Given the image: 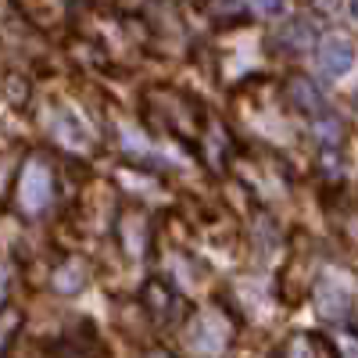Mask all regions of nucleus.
Returning a JSON list of instances; mask_svg holds the SVG:
<instances>
[{"mask_svg": "<svg viewBox=\"0 0 358 358\" xmlns=\"http://www.w3.org/2000/svg\"><path fill=\"white\" fill-rule=\"evenodd\" d=\"M158 108V118L155 122L172 133V136H183V140H194L197 129H201V111L183 97V94H176V90H155L151 101H147V111H155Z\"/></svg>", "mask_w": 358, "mask_h": 358, "instance_id": "f257e3e1", "label": "nucleus"}, {"mask_svg": "<svg viewBox=\"0 0 358 358\" xmlns=\"http://www.w3.org/2000/svg\"><path fill=\"white\" fill-rule=\"evenodd\" d=\"M229 341H233V322L219 305L194 312V319L187 322V344L201 355H219Z\"/></svg>", "mask_w": 358, "mask_h": 358, "instance_id": "f03ea898", "label": "nucleus"}, {"mask_svg": "<svg viewBox=\"0 0 358 358\" xmlns=\"http://www.w3.org/2000/svg\"><path fill=\"white\" fill-rule=\"evenodd\" d=\"M50 197H54L50 165L43 158H29L25 169H22V179H18V204L25 208L29 215H40L43 208L50 204Z\"/></svg>", "mask_w": 358, "mask_h": 358, "instance_id": "7ed1b4c3", "label": "nucleus"}, {"mask_svg": "<svg viewBox=\"0 0 358 358\" xmlns=\"http://www.w3.org/2000/svg\"><path fill=\"white\" fill-rule=\"evenodd\" d=\"M315 62H319V72L326 79H344L355 69V47L344 36H326L315 50Z\"/></svg>", "mask_w": 358, "mask_h": 358, "instance_id": "20e7f679", "label": "nucleus"}, {"mask_svg": "<svg viewBox=\"0 0 358 358\" xmlns=\"http://www.w3.org/2000/svg\"><path fill=\"white\" fill-rule=\"evenodd\" d=\"M283 97L290 101V108H297L301 115H312V118H319V115L326 111V97H322V90H319V86H315V79H308L305 72L287 76V83H283Z\"/></svg>", "mask_w": 358, "mask_h": 358, "instance_id": "39448f33", "label": "nucleus"}, {"mask_svg": "<svg viewBox=\"0 0 358 358\" xmlns=\"http://www.w3.org/2000/svg\"><path fill=\"white\" fill-rule=\"evenodd\" d=\"M140 301L158 322H169L176 315V308H179V297H176V290L165 280H147L143 290H140Z\"/></svg>", "mask_w": 358, "mask_h": 358, "instance_id": "423d86ee", "label": "nucleus"}, {"mask_svg": "<svg viewBox=\"0 0 358 358\" xmlns=\"http://www.w3.org/2000/svg\"><path fill=\"white\" fill-rule=\"evenodd\" d=\"M50 133H54V140H62L65 147H72V151H86V147H90L86 126L79 122L76 111H69V108L50 111Z\"/></svg>", "mask_w": 358, "mask_h": 358, "instance_id": "0eeeda50", "label": "nucleus"}, {"mask_svg": "<svg viewBox=\"0 0 358 358\" xmlns=\"http://www.w3.org/2000/svg\"><path fill=\"white\" fill-rule=\"evenodd\" d=\"M315 308H319L322 319H334V322L348 319V312H351V290L334 283V280H322L319 290H315Z\"/></svg>", "mask_w": 358, "mask_h": 358, "instance_id": "6e6552de", "label": "nucleus"}, {"mask_svg": "<svg viewBox=\"0 0 358 358\" xmlns=\"http://www.w3.org/2000/svg\"><path fill=\"white\" fill-rule=\"evenodd\" d=\"M118 241H122V248L129 255H143V248L151 244V219H147L143 212H122V219H118Z\"/></svg>", "mask_w": 358, "mask_h": 358, "instance_id": "1a4fd4ad", "label": "nucleus"}, {"mask_svg": "<svg viewBox=\"0 0 358 358\" xmlns=\"http://www.w3.org/2000/svg\"><path fill=\"white\" fill-rule=\"evenodd\" d=\"M315 43V25L305 22V18H290L276 29V47L287 50V54H301Z\"/></svg>", "mask_w": 358, "mask_h": 358, "instance_id": "9d476101", "label": "nucleus"}, {"mask_svg": "<svg viewBox=\"0 0 358 358\" xmlns=\"http://www.w3.org/2000/svg\"><path fill=\"white\" fill-rule=\"evenodd\" d=\"M86 280H90L86 262H83V258H69V262L54 273V290H57V294H76V290L86 287Z\"/></svg>", "mask_w": 358, "mask_h": 358, "instance_id": "9b49d317", "label": "nucleus"}, {"mask_svg": "<svg viewBox=\"0 0 358 358\" xmlns=\"http://www.w3.org/2000/svg\"><path fill=\"white\" fill-rule=\"evenodd\" d=\"M280 358H322V341L312 334H294L283 341Z\"/></svg>", "mask_w": 358, "mask_h": 358, "instance_id": "f8f14e48", "label": "nucleus"}, {"mask_svg": "<svg viewBox=\"0 0 358 358\" xmlns=\"http://www.w3.org/2000/svg\"><path fill=\"white\" fill-rule=\"evenodd\" d=\"M312 136H315L319 143H326V147H330V143H341V140H344V122H341L337 115L322 111V115L315 118V126H312Z\"/></svg>", "mask_w": 358, "mask_h": 358, "instance_id": "ddd939ff", "label": "nucleus"}, {"mask_svg": "<svg viewBox=\"0 0 358 358\" xmlns=\"http://www.w3.org/2000/svg\"><path fill=\"white\" fill-rule=\"evenodd\" d=\"M208 15L222 18V22H236L248 15V8H244V0H208Z\"/></svg>", "mask_w": 358, "mask_h": 358, "instance_id": "4468645a", "label": "nucleus"}, {"mask_svg": "<svg viewBox=\"0 0 358 358\" xmlns=\"http://www.w3.org/2000/svg\"><path fill=\"white\" fill-rule=\"evenodd\" d=\"M337 348H341V355H344V358H358V337L341 334V337H337Z\"/></svg>", "mask_w": 358, "mask_h": 358, "instance_id": "2eb2a0df", "label": "nucleus"}, {"mask_svg": "<svg viewBox=\"0 0 358 358\" xmlns=\"http://www.w3.org/2000/svg\"><path fill=\"white\" fill-rule=\"evenodd\" d=\"M344 241H348L351 248H358V212H351V215L344 219Z\"/></svg>", "mask_w": 358, "mask_h": 358, "instance_id": "dca6fc26", "label": "nucleus"}, {"mask_svg": "<svg viewBox=\"0 0 358 358\" xmlns=\"http://www.w3.org/2000/svg\"><path fill=\"white\" fill-rule=\"evenodd\" d=\"M15 326H18V315H0V348H4L8 344V337H11V330H15Z\"/></svg>", "mask_w": 358, "mask_h": 358, "instance_id": "f3484780", "label": "nucleus"}, {"mask_svg": "<svg viewBox=\"0 0 358 358\" xmlns=\"http://www.w3.org/2000/svg\"><path fill=\"white\" fill-rule=\"evenodd\" d=\"M337 4H341V0H308V8H312L315 15H334Z\"/></svg>", "mask_w": 358, "mask_h": 358, "instance_id": "a211bd4d", "label": "nucleus"}, {"mask_svg": "<svg viewBox=\"0 0 358 358\" xmlns=\"http://www.w3.org/2000/svg\"><path fill=\"white\" fill-rule=\"evenodd\" d=\"M258 8H262V11H276L280 0H258Z\"/></svg>", "mask_w": 358, "mask_h": 358, "instance_id": "6ab92c4d", "label": "nucleus"}, {"mask_svg": "<svg viewBox=\"0 0 358 358\" xmlns=\"http://www.w3.org/2000/svg\"><path fill=\"white\" fill-rule=\"evenodd\" d=\"M143 358H172V355H169V351H162V348H155V351H147Z\"/></svg>", "mask_w": 358, "mask_h": 358, "instance_id": "aec40b11", "label": "nucleus"}, {"mask_svg": "<svg viewBox=\"0 0 358 358\" xmlns=\"http://www.w3.org/2000/svg\"><path fill=\"white\" fill-rule=\"evenodd\" d=\"M348 11H351V18L358 22V0H348Z\"/></svg>", "mask_w": 358, "mask_h": 358, "instance_id": "412c9836", "label": "nucleus"}, {"mask_svg": "<svg viewBox=\"0 0 358 358\" xmlns=\"http://www.w3.org/2000/svg\"><path fill=\"white\" fill-rule=\"evenodd\" d=\"M0 301H4V268H0Z\"/></svg>", "mask_w": 358, "mask_h": 358, "instance_id": "4be33fe9", "label": "nucleus"}, {"mask_svg": "<svg viewBox=\"0 0 358 358\" xmlns=\"http://www.w3.org/2000/svg\"><path fill=\"white\" fill-rule=\"evenodd\" d=\"M355 108H358V94H355Z\"/></svg>", "mask_w": 358, "mask_h": 358, "instance_id": "5701e85b", "label": "nucleus"}]
</instances>
